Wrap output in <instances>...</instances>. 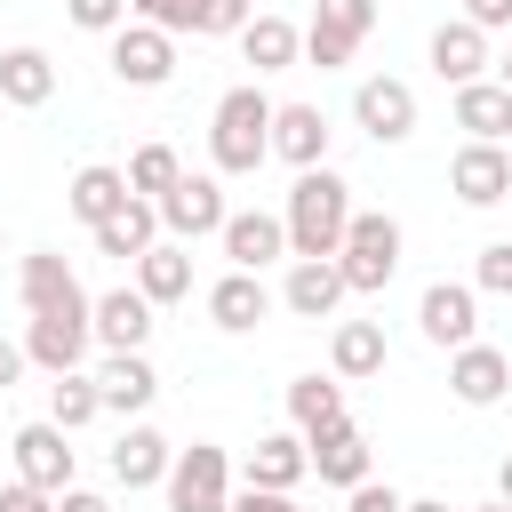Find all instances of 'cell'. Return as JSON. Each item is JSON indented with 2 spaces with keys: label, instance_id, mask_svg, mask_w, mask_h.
Segmentation results:
<instances>
[{
  "label": "cell",
  "instance_id": "1",
  "mask_svg": "<svg viewBox=\"0 0 512 512\" xmlns=\"http://www.w3.org/2000/svg\"><path fill=\"white\" fill-rule=\"evenodd\" d=\"M352 184L336 176V168H304L296 184H288V208H280V224H288V256H304V264H320V256H336L344 248V232H352Z\"/></svg>",
  "mask_w": 512,
  "mask_h": 512
},
{
  "label": "cell",
  "instance_id": "2",
  "mask_svg": "<svg viewBox=\"0 0 512 512\" xmlns=\"http://www.w3.org/2000/svg\"><path fill=\"white\" fill-rule=\"evenodd\" d=\"M272 96L256 88V80H240V88H224L216 96V120H208V160H216V176H256L264 160H272Z\"/></svg>",
  "mask_w": 512,
  "mask_h": 512
},
{
  "label": "cell",
  "instance_id": "3",
  "mask_svg": "<svg viewBox=\"0 0 512 512\" xmlns=\"http://www.w3.org/2000/svg\"><path fill=\"white\" fill-rule=\"evenodd\" d=\"M336 272H344V288H352V296L392 288V272H400V224H392L384 208H360V216H352V232H344V248H336Z\"/></svg>",
  "mask_w": 512,
  "mask_h": 512
},
{
  "label": "cell",
  "instance_id": "4",
  "mask_svg": "<svg viewBox=\"0 0 512 512\" xmlns=\"http://www.w3.org/2000/svg\"><path fill=\"white\" fill-rule=\"evenodd\" d=\"M160 488H168V512H232V456L216 440H192L176 448Z\"/></svg>",
  "mask_w": 512,
  "mask_h": 512
},
{
  "label": "cell",
  "instance_id": "5",
  "mask_svg": "<svg viewBox=\"0 0 512 512\" xmlns=\"http://www.w3.org/2000/svg\"><path fill=\"white\" fill-rule=\"evenodd\" d=\"M152 208H160V232H168V240H184V248H192V240H208V232H224V216H232L224 176H192V168H184V176H176V192H160Z\"/></svg>",
  "mask_w": 512,
  "mask_h": 512
},
{
  "label": "cell",
  "instance_id": "6",
  "mask_svg": "<svg viewBox=\"0 0 512 512\" xmlns=\"http://www.w3.org/2000/svg\"><path fill=\"white\" fill-rule=\"evenodd\" d=\"M416 328H424V344H440V352L480 344V288H472V280H432V288L416 296Z\"/></svg>",
  "mask_w": 512,
  "mask_h": 512
},
{
  "label": "cell",
  "instance_id": "7",
  "mask_svg": "<svg viewBox=\"0 0 512 512\" xmlns=\"http://www.w3.org/2000/svg\"><path fill=\"white\" fill-rule=\"evenodd\" d=\"M112 80H120V88H168V80H176V40H168L160 24H136V16H128V24L112 32Z\"/></svg>",
  "mask_w": 512,
  "mask_h": 512
},
{
  "label": "cell",
  "instance_id": "8",
  "mask_svg": "<svg viewBox=\"0 0 512 512\" xmlns=\"http://www.w3.org/2000/svg\"><path fill=\"white\" fill-rule=\"evenodd\" d=\"M352 120H360L376 144H408V136H416V88L392 80V72H368V80L352 88Z\"/></svg>",
  "mask_w": 512,
  "mask_h": 512
},
{
  "label": "cell",
  "instance_id": "9",
  "mask_svg": "<svg viewBox=\"0 0 512 512\" xmlns=\"http://www.w3.org/2000/svg\"><path fill=\"white\" fill-rule=\"evenodd\" d=\"M8 448H16V480H24V488H40V496H64V488H72V472H80L72 432H56V424H24Z\"/></svg>",
  "mask_w": 512,
  "mask_h": 512
},
{
  "label": "cell",
  "instance_id": "10",
  "mask_svg": "<svg viewBox=\"0 0 512 512\" xmlns=\"http://www.w3.org/2000/svg\"><path fill=\"white\" fill-rule=\"evenodd\" d=\"M16 288H24V312H32V320H48V312H96V296L72 280V264H64L56 248H32L24 272H16Z\"/></svg>",
  "mask_w": 512,
  "mask_h": 512
},
{
  "label": "cell",
  "instance_id": "11",
  "mask_svg": "<svg viewBox=\"0 0 512 512\" xmlns=\"http://www.w3.org/2000/svg\"><path fill=\"white\" fill-rule=\"evenodd\" d=\"M152 312H160V304L128 280V288H104V296H96L88 328H96V344H104V352H144V344H152Z\"/></svg>",
  "mask_w": 512,
  "mask_h": 512
},
{
  "label": "cell",
  "instance_id": "12",
  "mask_svg": "<svg viewBox=\"0 0 512 512\" xmlns=\"http://www.w3.org/2000/svg\"><path fill=\"white\" fill-rule=\"evenodd\" d=\"M88 344H96L88 312H48V320H24V360H32V368H48V376H72V368L88 360Z\"/></svg>",
  "mask_w": 512,
  "mask_h": 512
},
{
  "label": "cell",
  "instance_id": "13",
  "mask_svg": "<svg viewBox=\"0 0 512 512\" xmlns=\"http://www.w3.org/2000/svg\"><path fill=\"white\" fill-rule=\"evenodd\" d=\"M448 192H456L464 208H496V200L512 192V144H464V152L448 160Z\"/></svg>",
  "mask_w": 512,
  "mask_h": 512
},
{
  "label": "cell",
  "instance_id": "14",
  "mask_svg": "<svg viewBox=\"0 0 512 512\" xmlns=\"http://www.w3.org/2000/svg\"><path fill=\"white\" fill-rule=\"evenodd\" d=\"M216 240H224L232 272H264V264H280V256H288V224H280L272 208H232Z\"/></svg>",
  "mask_w": 512,
  "mask_h": 512
},
{
  "label": "cell",
  "instance_id": "15",
  "mask_svg": "<svg viewBox=\"0 0 512 512\" xmlns=\"http://www.w3.org/2000/svg\"><path fill=\"white\" fill-rule=\"evenodd\" d=\"M328 136H336V128H328L320 104H280V112H272V160H288L296 176H304V168H328Z\"/></svg>",
  "mask_w": 512,
  "mask_h": 512
},
{
  "label": "cell",
  "instance_id": "16",
  "mask_svg": "<svg viewBox=\"0 0 512 512\" xmlns=\"http://www.w3.org/2000/svg\"><path fill=\"white\" fill-rule=\"evenodd\" d=\"M448 392H456L464 408H496V400L512 392V352H496V344L448 352Z\"/></svg>",
  "mask_w": 512,
  "mask_h": 512
},
{
  "label": "cell",
  "instance_id": "17",
  "mask_svg": "<svg viewBox=\"0 0 512 512\" xmlns=\"http://www.w3.org/2000/svg\"><path fill=\"white\" fill-rule=\"evenodd\" d=\"M352 288H344V272H336V256H320V264H288V280H280V304L296 312V320H336V304H344Z\"/></svg>",
  "mask_w": 512,
  "mask_h": 512
},
{
  "label": "cell",
  "instance_id": "18",
  "mask_svg": "<svg viewBox=\"0 0 512 512\" xmlns=\"http://www.w3.org/2000/svg\"><path fill=\"white\" fill-rule=\"evenodd\" d=\"M96 392H104V416H144V408L160 400V376H152L144 352H104Z\"/></svg>",
  "mask_w": 512,
  "mask_h": 512
},
{
  "label": "cell",
  "instance_id": "19",
  "mask_svg": "<svg viewBox=\"0 0 512 512\" xmlns=\"http://www.w3.org/2000/svg\"><path fill=\"white\" fill-rule=\"evenodd\" d=\"M312 472V448H304V432H264L256 448H248V464H240V480L248 488H280V496H296V480Z\"/></svg>",
  "mask_w": 512,
  "mask_h": 512
},
{
  "label": "cell",
  "instance_id": "20",
  "mask_svg": "<svg viewBox=\"0 0 512 512\" xmlns=\"http://www.w3.org/2000/svg\"><path fill=\"white\" fill-rule=\"evenodd\" d=\"M488 64H496V56H488V32H480V24H464V16H456V24H440V32H432V72H440L448 88L488 80Z\"/></svg>",
  "mask_w": 512,
  "mask_h": 512
},
{
  "label": "cell",
  "instance_id": "21",
  "mask_svg": "<svg viewBox=\"0 0 512 512\" xmlns=\"http://www.w3.org/2000/svg\"><path fill=\"white\" fill-rule=\"evenodd\" d=\"M272 304H280V296L264 288V272H224V280L208 288V320H216L224 336H248V328H256Z\"/></svg>",
  "mask_w": 512,
  "mask_h": 512
},
{
  "label": "cell",
  "instance_id": "22",
  "mask_svg": "<svg viewBox=\"0 0 512 512\" xmlns=\"http://www.w3.org/2000/svg\"><path fill=\"white\" fill-rule=\"evenodd\" d=\"M64 200H72V216L96 232V224H112V216H120L136 192H128V168H104V160H88V168L64 184Z\"/></svg>",
  "mask_w": 512,
  "mask_h": 512
},
{
  "label": "cell",
  "instance_id": "23",
  "mask_svg": "<svg viewBox=\"0 0 512 512\" xmlns=\"http://www.w3.org/2000/svg\"><path fill=\"white\" fill-rule=\"evenodd\" d=\"M168 464H176V448H168L152 424H128V432L112 440V480H120V488H160Z\"/></svg>",
  "mask_w": 512,
  "mask_h": 512
},
{
  "label": "cell",
  "instance_id": "24",
  "mask_svg": "<svg viewBox=\"0 0 512 512\" xmlns=\"http://www.w3.org/2000/svg\"><path fill=\"white\" fill-rule=\"evenodd\" d=\"M456 128H464V144H512V88H496V80L456 88Z\"/></svg>",
  "mask_w": 512,
  "mask_h": 512
},
{
  "label": "cell",
  "instance_id": "25",
  "mask_svg": "<svg viewBox=\"0 0 512 512\" xmlns=\"http://www.w3.org/2000/svg\"><path fill=\"white\" fill-rule=\"evenodd\" d=\"M48 96H56V64H48V48H0V104L40 112Z\"/></svg>",
  "mask_w": 512,
  "mask_h": 512
},
{
  "label": "cell",
  "instance_id": "26",
  "mask_svg": "<svg viewBox=\"0 0 512 512\" xmlns=\"http://www.w3.org/2000/svg\"><path fill=\"white\" fill-rule=\"evenodd\" d=\"M128 272H136V288H144L152 304H184V296H192V248H184V240H160V248H144Z\"/></svg>",
  "mask_w": 512,
  "mask_h": 512
},
{
  "label": "cell",
  "instance_id": "27",
  "mask_svg": "<svg viewBox=\"0 0 512 512\" xmlns=\"http://www.w3.org/2000/svg\"><path fill=\"white\" fill-rule=\"evenodd\" d=\"M288 424H296L304 440L352 424V416H344V384H336V376H296V384H288Z\"/></svg>",
  "mask_w": 512,
  "mask_h": 512
},
{
  "label": "cell",
  "instance_id": "28",
  "mask_svg": "<svg viewBox=\"0 0 512 512\" xmlns=\"http://www.w3.org/2000/svg\"><path fill=\"white\" fill-rule=\"evenodd\" d=\"M312 448V472L328 480V488H360L368 480V440H360V424H336V432H320V440H304Z\"/></svg>",
  "mask_w": 512,
  "mask_h": 512
},
{
  "label": "cell",
  "instance_id": "29",
  "mask_svg": "<svg viewBox=\"0 0 512 512\" xmlns=\"http://www.w3.org/2000/svg\"><path fill=\"white\" fill-rule=\"evenodd\" d=\"M144 248H160V208H152V200H128L112 224H96V256H120V264H136Z\"/></svg>",
  "mask_w": 512,
  "mask_h": 512
},
{
  "label": "cell",
  "instance_id": "30",
  "mask_svg": "<svg viewBox=\"0 0 512 512\" xmlns=\"http://www.w3.org/2000/svg\"><path fill=\"white\" fill-rule=\"evenodd\" d=\"M328 360H336V376H344V384H360V376H384V328H376V320H336V336H328Z\"/></svg>",
  "mask_w": 512,
  "mask_h": 512
},
{
  "label": "cell",
  "instance_id": "31",
  "mask_svg": "<svg viewBox=\"0 0 512 512\" xmlns=\"http://www.w3.org/2000/svg\"><path fill=\"white\" fill-rule=\"evenodd\" d=\"M240 56H248L256 72H288V64H304V32H296L288 16H256V24L240 32Z\"/></svg>",
  "mask_w": 512,
  "mask_h": 512
},
{
  "label": "cell",
  "instance_id": "32",
  "mask_svg": "<svg viewBox=\"0 0 512 512\" xmlns=\"http://www.w3.org/2000/svg\"><path fill=\"white\" fill-rule=\"evenodd\" d=\"M96 416H104L96 376H80V368H72V376H56V384H48V424H56V432H80V424H96Z\"/></svg>",
  "mask_w": 512,
  "mask_h": 512
},
{
  "label": "cell",
  "instance_id": "33",
  "mask_svg": "<svg viewBox=\"0 0 512 512\" xmlns=\"http://www.w3.org/2000/svg\"><path fill=\"white\" fill-rule=\"evenodd\" d=\"M176 176H184L176 144H144V152L128 160V192H136V200H160V192H176Z\"/></svg>",
  "mask_w": 512,
  "mask_h": 512
},
{
  "label": "cell",
  "instance_id": "34",
  "mask_svg": "<svg viewBox=\"0 0 512 512\" xmlns=\"http://www.w3.org/2000/svg\"><path fill=\"white\" fill-rule=\"evenodd\" d=\"M312 24H328V32H344V40H368V32H376V0H320Z\"/></svg>",
  "mask_w": 512,
  "mask_h": 512
},
{
  "label": "cell",
  "instance_id": "35",
  "mask_svg": "<svg viewBox=\"0 0 512 512\" xmlns=\"http://www.w3.org/2000/svg\"><path fill=\"white\" fill-rule=\"evenodd\" d=\"M128 16L136 24H160L168 40L176 32H200V0H128Z\"/></svg>",
  "mask_w": 512,
  "mask_h": 512
},
{
  "label": "cell",
  "instance_id": "36",
  "mask_svg": "<svg viewBox=\"0 0 512 512\" xmlns=\"http://www.w3.org/2000/svg\"><path fill=\"white\" fill-rule=\"evenodd\" d=\"M472 288H480V296H512V240H488V248L472 256Z\"/></svg>",
  "mask_w": 512,
  "mask_h": 512
},
{
  "label": "cell",
  "instance_id": "37",
  "mask_svg": "<svg viewBox=\"0 0 512 512\" xmlns=\"http://www.w3.org/2000/svg\"><path fill=\"white\" fill-rule=\"evenodd\" d=\"M352 48H360V40H344V32H328V24H304V64L336 72V64H352Z\"/></svg>",
  "mask_w": 512,
  "mask_h": 512
},
{
  "label": "cell",
  "instance_id": "38",
  "mask_svg": "<svg viewBox=\"0 0 512 512\" xmlns=\"http://www.w3.org/2000/svg\"><path fill=\"white\" fill-rule=\"evenodd\" d=\"M64 16H72L80 32H104V40H112V32L128 24V0H64Z\"/></svg>",
  "mask_w": 512,
  "mask_h": 512
},
{
  "label": "cell",
  "instance_id": "39",
  "mask_svg": "<svg viewBox=\"0 0 512 512\" xmlns=\"http://www.w3.org/2000/svg\"><path fill=\"white\" fill-rule=\"evenodd\" d=\"M248 24H256V0H200V32H232L240 40Z\"/></svg>",
  "mask_w": 512,
  "mask_h": 512
},
{
  "label": "cell",
  "instance_id": "40",
  "mask_svg": "<svg viewBox=\"0 0 512 512\" xmlns=\"http://www.w3.org/2000/svg\"><path fill=\"white\" fill-rule=\"evenodd\" d=\"M344 512H408V496L392 480H360V488H344Z\"/></svg>",
  "mask_w": 512,
  "mask_h": 512
},
{
  "label": "cell",
  "instance_id": "41",
  "mask_svg": "<svg viewBox=\"0 0 512 512\" xmlns=\"http://www.w3.org/2000/svg\"><path fill=\"white\" fill-rule=\"evenodd\" d=\"M232 512H304L296 496H280V488H240L232 496Z\"/></svg>",
  "mask_w": 512,
  "mask_h": 512
},
{
  "label": "cell",
  "instance_id": "42",
  "mask_svg": "<svg viewBox=\"0 0 512 512\" xmlns=\"http://www.w3.org/2000/svg\"><path fill=\"white\" fill-rule=\"evenodd\" d=\"M464 24H480V32H504V24H512V0H464Z\"/></svg>",
  "mask_w": 512,
  "mask_h": 512
},
{
  "label": "cell",
  "instance_id": "43",
  "mask_svg": "<svg viewBox=\"0 0 512 512\" xmlns=\"http://www.w3.org/2000/svg\"><path fill=\"white\" fill-rule=\"evenodd\" d=\"M0 512H56V496H40V488H0Z\"/></svg>",
  "mask_w": 512,
  "mask_h": 512
},
{
  "label": "cell",
  "instance_id": "44",
  "mask_svg": "<svg viewBox=\"0 0 512 512\" xmlns=\"http://www.w3.org/2000/svg\"><path fill=\"white\" fill-rule=\"evenodd\" d=\"M56 512H112V496H96V488H64Z\"/></svg>",
  "mask_w": 512,
  "mask_h": 512
},
{
  "label": "cell",
  "instance_id": "45",
  "mask_svg": "<svg viewBox=\"0 0 512 512\" xmlns=\"http://www.w3.org/2000/svg\"><path fill=\"white\" fill-rule=\"evenodd\" d=\"M24 368H32V360H24V344H8V336H0V392H16V376H24Z\"/></svg>",
  "mask_w": 512,
  "mask_h": 512
},
{
  "label": "cell",
  "instance_id": "46",
  "mask_svg": "<svg viewBox=\"0 0 512 512\" xmlns=\"http://www.w3.org/2000/svg\"><path fill=\"white\" fill-rule=\"evenodd\" d=\"M496 496H504V504H512V456H504V464H496Z\"/></svg>",
  "mask_w": 512,
  "mask_h": 512
},
{
  "label": "cell",
  "instance_id": "47",
  "mask_svg": "<svg viewBox=\"0 0 512 512\" xmlns=\"http://www.w3.org/2000/svg\"><path fill=\"white\" fill-rule=\"evenodd\" d=\"M408 512H456V504H440V496H408Z\"/></svg>",
  "mask_w": 512,
  "mask_h": 512
},
{
  "label": "cell",
  "instance_id": "48",
  "mask_svg": "<svg viewBox=\"0 0 512 512\" xmlns=\"http://www.w3.org/2000/svg\"><path fill=\"white\" fill-rule=\"evenodd\" d=\"M496 88H512V48H504V56H496Z\"/></svg>",
  "mask_w": 512,
  "mask_h": 512
},
{
  "label": "cell",
  "instance_id": "49",
  "mask_svg": "<svg viewBox=\"0 0 512 512\" xmlns=\"http://www.w3.org/2000/svg\"><path fill=\"white\" fill-rule=\"evenodd\" d=\"M472 512H512V504H504V496H496V504H472Z\"/></svg>",
  "mask_w": 512,
  "mask_h": 512
}]
</instances>
